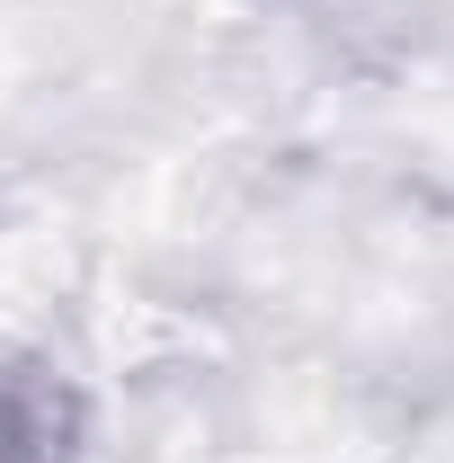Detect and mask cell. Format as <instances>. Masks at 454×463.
Masks as SVG:
<instances>
[{
	"label": "cell",
	"mask_w": 454,
	"mask_h": 463,
	"mask_svg": "<svg viewBox=\"0 0 454 463\" xmlns=\"http://www.w3.org/2000/svg\"><path fill=\"white\" fill-rule=\"evenodd\" d=\"M99 392L54 347L0 356V463H90Z\"/></svg>",
	"instance_id": "6da1fadb"
}]
</instances>
